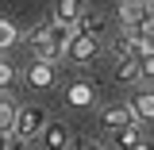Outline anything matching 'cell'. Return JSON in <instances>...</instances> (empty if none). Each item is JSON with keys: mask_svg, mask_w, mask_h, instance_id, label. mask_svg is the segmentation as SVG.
Instances as JSON below:
<instances>
[{"mask_svg": "<svg viewBox=\"0 0 154 150\" xmlns=\"http://www.w3.org/2000/svg\"><path fill=\"white\" fill-rule=\"evenodd\" d=\"M73 35V23H38L27 31V46H31V54L42 58V62H58L62 58V46H66V38Z\"/></svg>", "mask_w": 154, "mask_h": 150, "instance_id": "1", "label": "cell"}, {"mask_svg": "<svg viewBox=\"0 0 154 150\" xmlns=\"http://www.w3.org/2000/svg\"><path fill=\"white\" fill-rule=\"evenodd\" d=\"M50 119V112L42 108V104H23L16 108V119H12V139L16 142H27V139H38L42 131V123Z\"/></svg>", "mask_w": 154, "mask_h": 150, "instance_id": "2", "label": "cell"}, {"mask_svg": "<svg viewBox=\"0 0 154 150\" xmlns=\"http://www.w3.org/2000/svg\"><path fill=\"white\" fill-rule=\"evenodd\" d=\"M96 50H100V35H85V31H77L66 38V46H62V54L69 58V62H93Z\"/></svg>", "mask_w": 154, "mask_h": 150, "instance_id": "3", "label": "cell"}, {"mask_svg": "<svg viewBox=\"0 0 154 150\" xmlns=\"http://www.w3.org/2000/svg\"><path fill=\"white\" fill-rule=\"evenodd\" d=\"M127 112H131V119L139 123V127H143V123H150V119H154V96H150V89H146V93H131Z\"/></svg>", "mask_w": 154, "mask_h": 150, "instance_id": "4", "label": "cell"}, {"mask_svg": "<svg viewBox=\"0 0 154 150\" xmlns=\"http://www.w3.org/2000/svg\"><path fill=\"white\" fill-rule=\"evenodd\" d=\"M27 85L31 89H50L54 85V62H42V58H35L31 66H27Z\"/></svg>", "mask_w": 154, "mask_h": 150, "instance_id": "5", "label": "cell"}, {"mask_svg": "<svg viewBox=\"0 0 154 150\" xmlns=\"http://www.w3.org/2000/svg\"><path fill=\"white\" fill-rule=\"evenodd\" d=\"M127 123H135L131 119V112H127V104H108L104 112H100V127L112 135V131H119V127H127Z\"/></svg>", "mask_w": 154, "mask_h": 150, "instance_id": "6", "label": "cell"}, {"mask_svg": "<svg viewBox=\"0 0 154 150\" xmlns=\"http://www.w3.org/2000/svg\"><path fill=\"white\" fill-rule=\"evenodd\" d=\"M38 139H42L50 150H62V146H69V142H73L69 131H66V123H58V119H54V123L46 119V123H42V131H38Z\"/></svg>", "mask_w": 154, "mask_h": 150, "instance_id": "7", "label": "cell"}, {"mask_svg": "<svg viewBox=\"0 0 154 150\" xmlns=\"http://www.w3.org/2000/svg\"><path fill=\"white\" fill-rule=\"evenodd\" d=\"M66 100H69L73 108H89V104L96 100V89L89 85V81H73V85H69V93H66Z\"/></svg>", "mask_w": 154, "mask_h": 150, "instance_id": "8", "label": "cell"}, {"mask_svg": "<svg viewBox=\"0 0 154 150\" xmlns=\"http://www.w3.org/2000/svg\"><path fill=\"white\" fill-rule=\"evenodd\" d=\"M85 12V0H54V23H77Z\"/></svg>", "mask_w": 154, "mask_h": 150, "instance_id": "9", "label": "cell"}, {"mask_svg": "<svg viewBox=\"0 0 154 150\" xmlns=\"http://www.w3.org/2000/svg\"><path fill=\"white\" fill-rule=\"evenodd\" d=\"M104 23H108V19L100 16V12H89V8H85V12H81V16H77V31H85V35H100V31H104Z\"/></svg>", "mask_w": 154, "mask_h": 150, "instance_id": "10", "label": "cell"}, {"mask_svg": "<svg viewBox=\"0 0 154 150\" xmlns=\"http://www.w3.org/2000/svg\"><path fill=\"white\" fill-rule=\"evenodd\" d=\"M116 81H139V58H135V54H123V58H119Z\"/></svg>", "mask_w": 154, "mask_h": 150, "instance_id": "11", "label": "cell"}, {"mask_svg": "<svg viewBox=\"0 0 154 150\" xmlns=\"http://www.w3.org/2000/svg\"><path fill=\"white\" fill-rule=\"evenodd\" d=\"M16 100L12 96H0V131H12V119H16Z\"/></svg>", "mask_w": 154, "mask_h": 150, "instance_id": "12", "label": "cell"}, {"mask_svg": "<svg viewBox=\"0 0 154 150\" xmlns=\"http://www.w3.org/2000/svg\"><path fill=\"white\" fill-rule=\"evenodd\" d=\"M19 42V31H16V23L12 19H0V50H12Z\"/></svg>", "mask_w": 154, "mask_h": 150, "instance_id": "13", "label": "cell"}, {"mask_svg": "<svg viewBox=\"0 0 154 150\" xmlns=\"http://www.w3.org/2000/svg\"><path fill=\"white\" fill-rule=\"evenodd\" d=\"M16 81H19V69L12 66V62H0V93L16 89Z\"/></svg>", "mask_w": 154, "mask_h": 150, "instance_id": "14", "label": "cell"}, {"mask_svg": "<svg viewBox=\"0 0 154 150\" xmlns=\"http://www.w3.org/2000/svg\"><path fill=\"white\" fill-rule=\"evenodd\" d=\"M12 142H16V139H12V131H0V150H8Z\"/></svg>", "mask_w": 154, "mask_h": 150, "instance_id": "15", "label": "cell"}]
</instances>
